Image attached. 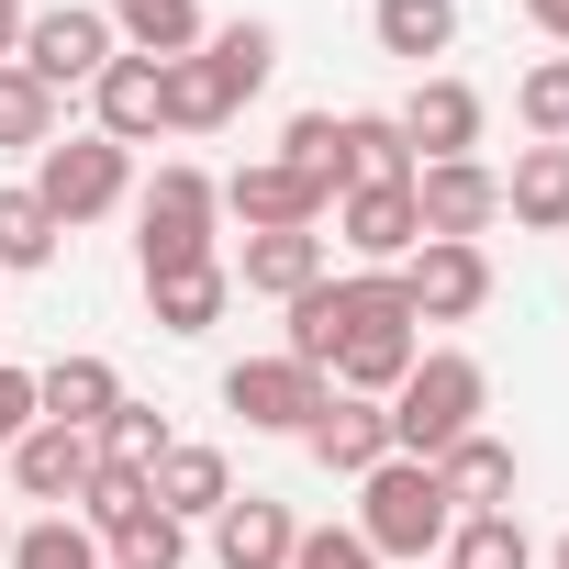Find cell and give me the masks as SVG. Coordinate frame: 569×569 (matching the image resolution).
<instances>
[{
    "mask_svg": "<svg viewBox=\"0 0 569 569\" xmlns=\"http://www.w3.org/2000/svg\"><path fill=\"white\" fill-rule=\"evenodd\" d=\"M480 402H491V380H480V358H458V347H425L413 358V380L380 402L391 413V458H447L458 436H480Z\"/></svg>",
    "mask_w": 569,
    "mask_h": 569,
    "instance_id": "6da1fadb",
    "label": "cell"
},
{
    "mask_svg": "<svg viewBox=\"0 0 569 569\" xmlns=\"http://www.w3.org/2000/svg\"><path fill=\"white\" fill-rule=\"evenodd\" d=\"M447 525H458V502H447V480L425 469V458H380L369 480H358V536H369V558H436L447 547Z\"/></svg>",
    "mask_w": 569,
    "mask_h": 569,
    "instance_id": "7a4b0ae2",
    "label": "cell"
},
{
    "mask_svg": "<svg viewBox=\"0 0 569 569\" xmlns=\"http://www.w3.org/2000/svg\"><path fill=\"white\" fill-rule=\"evenodd\" d=\"M123 190H134V157H123L112 134H68V146L34 157V201L57 212V234H68V223H101Z\"/></svg>",
    "mask_w": 569,
    "mask_h": 569,
    "instance_id": "3957f363",
    "label": "cell"
},
{
    "mask_svg": "<svg viewBox=\"0 0 569 569\" xmlns=\"http://www.w3.org/2000/svg\"><path fill=\"white\" fill-rule=\"evenodd\" d=\"M212 212H223V190H212L201 168H157V190H146V234H134L146 279L201 268V257H212Z\"/></svg>",
    "mask_w": 569,
    "mask_h": 569,
    "instance_id": "277c9868",
    "label": "cell"
},
{
    "mask_svg": "<svg viewBox=\"0 0 569 569\" xmlns=\"http://www.w3.org/2000/svg\"><path fill=\"white\" fill-rule=\"evenodd\" d=\"M325 402H336V380L302 369V358H234L223 369V413H246L257 436H302Z\"/></svg>",
    "mask_w": 569,
    "mask_h": 569,
    "instance_id": "5b68a950",
    "label": "cell"
},
{
    "mask_svg": "<svg viewBox=\"0 0 569 569\" xmlns=\"http://www.w3.org/2000/svg\"><path fill=\"white\" fill-rule=\"evenodd\" d=\"M212 190H223V212H234L246 234H302V223H325V212H336V190H325V179H302L291 157H246V168H234V179H212Z\"/></svg>",
    "mask_w": 569,
    "mask_h": 569,
    "instance_id": "8992f818",
    "label": "cell"
},
{
    "mask_svg": "<svg viewBox=\"0 0 569 569\" xmlns=\"http://www.w3.org/2000/svg\"><path fill=\"white\" fill-rule=\"evenodd\" d=\"M112 57H123V46H112V23L90 12V0H68V12H34V23H23V57H12V68H23V79H46V90H90Z\"/></svg>",
    "mask_w": 569,
    "mask_h": 569,
    "instance_id": "52a82bcc",
    "label": "cell"
},
{
    "mask_svg": "<svg viewBox=\"0 0 569 569\" xmlns=\"http://www.w3.org/2000/svg\"><path fill=\"white\" fill-rule=\"evenodd\" d=\"M391 279H402L413 325H469V313L491 302V257H480V246H447V234H425V246H413Z\"/></svg>",
    "mask_w": 569,
    "mask_h": 569,
    "instance_id": "ba28073f",
    "label": "cell"
},
{
    "mask_svg": "<svg viewBox=\"0 0 569 569\" xmlns=\"http://www.w3.org/2000/svg\"><path fill=\"white\" fill-rule=\"evenodd\" d=\"M413 212H425V234L480 246V234L502 223V179H491L480 157H436V168H413Z\"/></svg>",
    "mask_w": 569,
    "mask_h": 569,
    "instance_id": "9c48e42d",
    "label": "cell"
},
{
    "mask_svg": "<svg viewBox=\"0 0 569 569\" xmlns=\"http://www.w3.org/2000/svg\"><path fill=\"white\" fill-rule=\"evenodd\" d=\"M336 234H347V257H358V268H402V257L425 246L413 179H391V190H347V201H336Z\"/></svg>",
    "mask_w": 569,
    "mask_h": 569,
    "instance_id": "30bf717a",
    "label": "cell"
},
{
    "mask_svg": "<svg viewBox=\"0 0 569 569\" xmlns=\"http://www.w3.org/2000/svg\"><path fill=\"white\" fill-rule=\"evenodd\" d=\"M413 358H425V325H413V313H380V325H358V336L336 347V391L391 402V391L413 380Z\"/></svg>",
    "mask_w": 569,
    "mask_h": 569,
    "instance_id": "8fae6325",
    "label": "cell"
},
{
    "mask_svg": "<svg viewBox=\"0 0 569 569\" xmlns=\"http://www.w3.org/2000/svg\"><path fill=\"white\" fill-rule=\"evenodd\" d=\"M391 123H402L413 168H436V157H469V146H480V90H469V79H425V90H413Z\"/></svg>",
    "mask_w": 569,
    "mask_h": 569,
    "instance_id": "7c38bea8",
    "label": "cell"
},
{
    "mask_svg": "<svg viewBox=\"0 0 569 569\" xmlns=\"http://www.w3.org/2000/svg\"><path fill=\"white\" fill-rule=\"evenodd\" d=\"M90 469H101V436H79V425H34L23 447H12V480H23V502H79L90 491Z\"/></svg>",
    "mask_w": 569,
    "mask_h": 569,
    "instance_id": "4fadbf2b",
    "label": "cell"
},
{
    "mask_svg": "<svg viewBox=\"0 0 569 569\" xmlns=\"http://www.w3.org/2000/svg\"><path fill=\"white\" fill-rule=\"evenodd\" d=\"M90 101H101V134H112V146L168 134V68H157V57H112V68L90 79Z\"/></svg>",
    "mask_w": 569,
    "mask_h": 569,
    "instance_id": "5bb4252c",
    "label": "cell"
},
{
    "mask_svg": "<svg viewBox=\"0 0 569 569\" xmlns=\"http://www.w3.org/2000/svg\"><path fill=\"white\" fill-rule=\"evenodd\" d=\"M302 447H313L336 480H369V469L391 458V413H380V402H358V391H336V402L302 425Z\"/></svg>",
    "mask_w": 569,
    "mask_h": 569,
    "instance_id": "9a60e30c",
    "label": "cell"
},
{
    "mask_svg": "<svg viewBox=\"0 0 569 569\" xmlns=\"http://www.w3.org/2000/svg\"><path fill=\"white\" fill-rule=\"evenodd\" d=\"M291 547H302V525H291V502H268V491H246V502L212 513V558L223 569H291Z\"/></svg>",
    "mask_w": 569,
    "mask_h": 569,
    "instance_id": "2e32d148",
    "label": "cell"
},
{
    "mask_svg": "<svg viewBox=\"0 0 569 569\" xmlns=\"http://www.w3.org/2000/svg\"><path fill=\"white\" fill-rule=\"evenodd\" d=\"M112 402H123V369H112V358H57V369H34V413H46V425L101 436Z\"/></svg>",
    "mask_w": 569,
    "mask_h": 569,
    "instance_id": "e0dca14e",
    "label": "cell"
},
{
    "mask_svg": "<svg viewBox=\"0 0 569 569\" xmlns=\"http://www.w3.org/2000/svg\"><path fill=\"white\" fill-rule=\"evenodd\" d=\"M146 491H157V513H223L234 502V469H223V447H201V436H168V458L146 469Z\"/></svg>",
    "mask_w": 569,
    "mask_h": 569,
    "instance_id": "ac0fdd59",
    "label": "cell"
},
{
    "mask_svg": "<svg viewBox=\"0 0 569 569\" xmlns=\"http://www.w3.org/2000/svg\"><path fill=\"white\" fill-rule=\"evenodd\" d=\"M223 279H246L257 302H302L313 279H325V234H313V223H302V234H246V257H234Z\"/></svg>",
    "mask_w": 569,
    "mask_h": 569,
    "instance_id": "d6986e66",
    "label": "cell"
},
{
    "mask_svg": "<svg viewBox=\"0 0 569 569\" xmlns=\"http://www.w3.org/2000/svg\"><path fill=\"white\" fill-rule=\"evenodd\" d=\"M391 179H413L402 123H391V112H347V123H336V201H347V190H391Z\"/></svg>",
    "mask_w": 569,
    "mask_h": 569,
    "instance_id": "ffe728a7",
    "label": "cell"
},
{
    "mask_svg": "<svg viewBox=\"0 0 569 569\" xmlns=\"http://www.w3.org/2000/svg\"><path fill=\"white\" fill-rule=\"evenodd\" d=\"M101 23H112V46H134V57H190L212 23H201V0H101Z\"/></svg>",
    "mask_w": 569,
    "mask_h": 569,
    "instance_id": "44dd1931",
    "label": "cell"
},
{
    "mask_svg": "<svg viewBox=\"0 0 569 569\" xmlns=\"http://www.w3.org/2000/svg\"><path fill=\"white\" fill-rule=\"evenodd\" d=\"M436 480H447L458 513H513V447H502V436H458V447L436 458Z\"/></svg>",
    "mask_w": 569,
    "mask_h": 569,
    "instance_id": "7402d4cb",
    "label": "cell"
},
{
    "mask_svg": "<svg viewBox=\"0 0 569 569\" xmlns=\"http://www.w3.org/2000/svg\"><path fill=\"white\" fill-rule=\"evenodd\" d=\"M146 302H157V325H168V336H212V325H223V302H234V279H223V257H201V268L146 279Z\"/></svg>",
    "mask_w": 569,
    "mask_h": 569,
    "instance_id": "603a6c76",
    "label": "cell"
},
{
    "mask_svg": "<svg viewBox=\"0 0 569 569\" xmlns=\"http://www.w3.org/2000/svg\"><path fill=\"white\" fill-rule=\"evenodd\" d=\"M502 212L536 223V234H558V223H569V146H525L513 179H502Z\"/></svg>",
    "mask_w": 569,
    "mask_h": 569,
    "instance_id": "cb8c5ba5",
    "label": "cell"
},
{
    "mask_svg": "<svg viewBox=\"0 0 569 569\" xmlns=\"http://www.w3.org/2000/svg\"><path fill=\"white\" fill-rule=\"evenodd\" d=\"M369 34H380V57H447L458 46V0H369Z\"/></svg>",
    "mask_w": 569,
    "mask_h": 569,
    "instance_id": "d4e9b609",
    "label": "cell"
},
{
    "mask_svg": "<svg viewBox=\"0 0 569 569\" xmlns=\"http://www.w3.org/2000/svg\"><path fill=\"white\" fill-rule=\"evenodd\" d=\"M246 101L212 79V57L190 46V57H168V134H212V123H234Z\"/></svg>",
    "mask_w": 569,
    "mask_h": 569,
    "instance_id": "484cf974",
    "label": "cell"
},
{
    "mask_svg": "<svg viewBox=\"0 0 569 569\" xmlns=\"http://www.w3.org/2000/svg\"><path fill=\"white\" fill-rule=\"evenodd\" d=\"M201 57H212V79H223L234 101H257V90H268V68H279V34H268V23H212V34H201Z\"/></svg>",
    "mask_w": 569,
    "mask_h": 569,
    "instance_id": "4316f807",
    "label": "cell"
},
{
    "mask_svg": "<svg viewBox=\"0 0 569 569\" xmlns=\"http://www.w3.org/2000/svg\"><path fill=\"white\" fill-rule=\"evenodd\" d=\"M447 569H536V547H525L513 513H458L447 525Z\"/></svg>",
    "mask_w": 569,
    "mask_h": 569,
    "instance_id": "83f0119b",
    "label": "cell"
},
{
    "mask_svg": "<svg viewBox=\"0 0 569 569\" xmlns=\"http://www.w3.org/2000/svg\"><path fill=\"white\" fill-rule=\"evenodd\" d=\"M0 569H101V536H90L79 513H46V525L12 536V558H0Z\"/></svg>",
    "mask_w": 569,
    "mask_h": 569,
    "instance_id": "f1b7e54d",
    "label": "cell"
},
{
    "mask_svg": "<svg viewBox=\"0 0 569 569\" xmlns=\"http://www.w3.org/2000/svg\"><path fill=\"white\" fill-rule=\"evenodd\" d=\"M101 547H112V569H179V558H190V525L146 502V513H123V525H112Z\"/></svg>",
    "mask_w": 569,
    "mask_h": 569,
    "instance_id": "f546056e",
    "label": "cell"
},
{
    "mask_svg": "<svg viewBox=\"0 0 569 569\" xmlns=\"http://www.w3.org/2000/svg\"><path fill=\"white\" fill-rule=\"evenodd\" d=\"M0 146H57V90L46 79H23V68H0Z\"/></svg>",
    "mask_w": 569,
    "mask_h": 569,
    "instance_id": "4dcf8cb0",
    "label": "cell"
},
{
    "mask_svg": "<svg viewBox=\"0 0 569 569\" xmlns=\"http://www.w3.org/2000/svg\"><path fill=\"white\" fill-rule=\"evenodd\" d=\"M57 257V212L34 190H0V268H46Z\"/></svg>",
    "mask_w": 569,
    "mask_h": 569,
    "instance_id": "1f68e13d",
    "label": "cell"
},
{
    "mask_svg": "<svg viewBox=\"0 0 569 569\" xmlns=\"http://www.w3.org/2000/svg\"><path fill=\"white\" fill-rule=\"evenodd\" d=\"M101 458H112V469H157V458H168V413H157V402H112Z\"/></svg>",
    "mask_w": 569,
    "mask_h": 569,
    "instance_id": "d6a6232c",
    "label": "cell"
},
{
    "mask_svg": "<svg viewBox=\"0 0 569 569\" xmlns=\"http://www.w3.org/2000/svg\"><path fill=\"white\" fill-rule=\"evenodd\" d=\"M513 112H525V134H536V146H569V57H547V68H525V90H513Z\"/></svg>",
    "mask_w": 569,
    "mask_h": 569,
    "instance_id": "836d02e7",
    "label": "cell"
},
{
    "mask_svg": "<svg viewBox=\"0 0 569 569\" xmlns=\"http://www.w3.org/2000/svg\"><path fill=\"white\" fill-rule=\"evenodd\" d=\"M146 502H157V491H146V469H112V458H101V469H90V491H79V525H90V536H112V525H123V513H146Z\"/></svg>",
    "mask_w": 569,
    "mask_h": 569,
    "instance_id": "e575fe53",
    "label": "cell"
},
{
    "mask_svg": "<svg viewBox=\"0 0 569 569\" xmlns=\"http://www.w3.org/2000/svg\"><path fill=\"white\" fill-rule=\"evenodd\" d=\"M279 157H291L302 179L336 190V112H291V134H279Z\"/></svg>",
    "mask_w": 569,
    "mask_h": 569,
    "instance_id": "d590c367",
    "label": "cell"
},
{
    "mask_svg": "<svg viewBox=\"0 0 569 569\" xmlns=\"http://www.w3.org/2000/svg\"><path fill=\"white\" fill-rule=\"evenodd\" d=\"M291 569H380V558H369V536H358V525H302Z\"/></svg>",
    "mask_w": 569,
    "mask_h": 569,
    "instance_id": "8d00e7d4",
    "label": "cell"
},
{
    "mask_svg": "<svg viewBox=\"0 0 569 569\" xmlns=\"http://www.w3.org/2000/svg\"><path fill=\"white\" fill-rule=\"evenodd\" d=\"M34 425H46V413H34V369H12V358H0V458H12Z\"/></svg>",
    "mask_w": 569,
    "mask_h": 569,
    "instance_id": "74e56055",
    "label": "cell"
},
{
    "mask_svg": "<svg viewBox=\"0 0 569 569\" xmlns=\"http://www.w3.org/2000/svg\"><path fill=\"white\" fill-rule=\"evenodd\" d=\"M525 23H536L547 46H569V0H525Z\"/></svg>",
    "mask_w": 569,
    "mask_h": 569,
    "instance_id": "f35d334b",
    "label": "cell"
},
{
    "mask_svg": "<svg viewBox=\"0 0 569 569\" xmlns=\"http://www.w3.org/2000/svg\"><path fill=\"white\" fill-rule=\"evenodd\" d=\"M23 57V0H0V68Z\"/></svg>",
    "mask_w": 569,
    "mask_h": 569,
    "instance_id": "ab89813d",
    "label": "cell"
},
{
    "mask_svg": "<svg viewBox=\"0 0 569 569\" xmlns=\"http://www.w3.org/2000/svg\"><path fill=\"white\" fill-rule=\"evenodd\" d=\"M0 558H12V525H0Z\"/></svg>",
    "mask_w": 569,
    "mask_h": 569,
    "instance_id": "60d3db41",
    "label": "cell"
},
{
    "mask_svg": "<svg viewBox=\"0 0 569 569\" xmlns=\"http://www.w3.org/2000/svg\"><path fill=\"white\" fill-rule=\"evenodd\" d=\"M558 569H569V536H558Z\"/></svg>",
    "mask_w": 569,
    "mask_h": 569,
    "instance_id": "b9f144b4",
    "label": "cell"
}]
</instances>
